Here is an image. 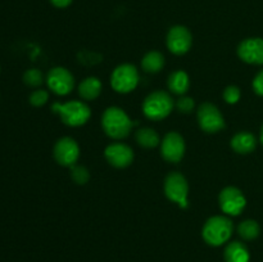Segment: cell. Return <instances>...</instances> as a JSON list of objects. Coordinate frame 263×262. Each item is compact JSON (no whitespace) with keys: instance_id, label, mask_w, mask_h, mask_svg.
Returning <instances> with one entry per match:
<instances>
[{"instance_id":"1","label":"cell","mask_w":263,"mask_h":262,"mask_svg":"<svg viewBox=\"0 0 263 262\" xmlns=\"http://www.w3.org/2000/svg\"><path fill=\"white\" fill-rule=\"evenodd\" d=\"M102 126L109 138L121 140L130 135L134 123L122 108L109 107L103 113Z\"/></svg>"},{"instance_id":"2","label":"cell","mask_w":263,"mask_h":262,"mask_svg":"<svg viewBox=\"0 0 263 262\" xmlns=\"http://www.w3.org/2000/svg\"><path fill=\"white\" fill-rule=\"evenodd\" d=\"M234 231L233 221L226 216H213L204 223L202 230L205 243L213 247H220L231 238Z\"/></svg>"},{"instance_id":"3","label":"cell","mask_w":263,"mask_h":262,"mask_svg":"<svg viewBox=\"0 0 263 262\" xmlns=\"http://www.w3.org/2000/svg\"><path fill=\"white\" fill-rule=\"evenodd\" d=\"M53 110L61 116L63 123L71 127H79V126L85 125L89 121L91 116V110L80 100H71L61 104V103H54Z\"/></svg>"},{"instance_id":"4","label":"cell","mask_w":263,"mask_h":262,"mask_svg":"<svg viewBox=\"0 0 263 262\" xmlns=\"http://www.w3.org/2000/svg\"><path fill=\"white\" fill-rule=\"evenodd\" d=\"M174 109V100L166 91H154L145 98L143 112L149 120L161 121L170 116Z\"/></svg>"},{"instance_id":"5","label":"cell","mask_w":263,"mask_h":262,"mask_svg":"<svg viewBox=\"0 0 263 262\" xmlns=\"http://www.w3.org/2000/svg\"><path fill=\"white\" fill-rule=\"evenodd\" d=\"M164 194L171 202L177 203L181 208H186L189 205V185L184 175L180 172H171L167 175L164 180Z\"/></svg>"},{"instance_id":"6","label":"cell","mask_w":263,"mask_h":262,"mask_svg":"<svg viewBox=\"0 0 263 262\" xmlns=\"http://www.w3.org/2000/svg\"><path fill=\"white\" fill-rule=\"evenodd\" d=\"M139 84V72L133 64H121L110 76V85L120 94H127L136 89Z\"/></svg>"},{"instance_id":"7","label":"cell","mask_w":263,"mask_h":262,"mask_svg":"<svg viewBox=\"0 0 263 262\" xmlns=\"http://www.w3.org/2000/svg\"><path fill=\"white\" fill-rule=\"evenodd\" d=\"M198 122L200 128L208 134L218 133L225 127V120L215 104L204 103L198 109Z\"/></svg>"},{"instance_id":"8","label":"cell","mask_w":263,"mask_h":262,"mask_svg":"<svg viewBox=\"0 0 263 262\" xmlns=\"http://www.w3.org/2000/svg\"><path fill=\"white\" fill-rule=\"evenodd\" d=\"M218 200L222 212L229 216H239L247 205L243 192L235 186H228L221 190Z\"/></svg>"},{"instance_id":"9","label":"cell","mask_w":263,"mask_h":262,"mask_svg":"<svg viewBox=\"0 0 263 262\" xmlns=\"http://www.w3.org/2000/svg\"><path fill=\"white\" fill-rule=\"evenodd\" d=\"M49 89L57 95H67L73 90V74L64 67H54L46 76Z\"/></svg>"},{"instance_id":"10","label":"cell","mask_w":263,"mask_h":262,"mask_svg":"<svg viewBox=\"0 0 263 262\" xmlns=\"http://www.w3.org/2000/svg\"><path fill=\"white\" fill-rule=\"evenodd\" d=\"M193 36L185 26H174L167 33V48L176 55H184L190 50Z\"/></svg>"},{"instance_id":"11","label":"cell","mask_w":263,"mask_h":262,"mask_svg":"<svg viewBox=\"0 0 263 262\" xmlns=\"http://www.w3.org/2000/svg\"><path fill=\"white\" fill-rule=\"evenodd\" d=\"M80 157V146L72 138H62L54 145V158L59 164L66 167L74 166Z\"/></svg>"},{"instance_id":"12","label":"cell","mask_w":263,"mask_h":262,"mask_svg":"<svg viewBox=\"0 0 263 262\" xmlns=\"http://www.w3.org/2000/svg\"><path fill=\"white\" fill-rule=\"evenodd\" d=\"M161 153L167 162H180L185 154L184 138L175 131L168 133L161 141Z\"/></svg>"},{"instance_id":"13","label":"cell","mask_w":263,"mask_h":262,"mask_svg":"<svg viewBox=\"0 0 263 262\" xmlns=\"http://www.w3.org/2000/svg\"><path fill=\"white\" fill-rule=\"evenodd\" d=\"M238 55L243 62L249 64H263V39L248 38L238 46Z\"/></svg>"},{"instance_id":"14","label":"cell","mask_w":263,"mask_h":262,"mask_svg":"<svg viewBox=\"0 0 263 262\" xmlns=\"http://www.w3.org/2000/svg\"><path fill=\"white\" fill-rule=\"evenodd\" d=\"M105 159L108 163L117 169H125L134 161V152L128 145L123 143H113L105 148Z\"/></svg>"},{"instance_id":"15","label":"cell","mask_w":263,"mask_h":262,"mask_svg":"<svg viewBox=\"0 0 263 262\" xmlns=\"http://www.w3.org/2000/svg\"><path fill=\"white\" fill-rule=\"evenodd\" d=\"M231 148L239 154H249L256 149L257 139L253 134L248 131H240L231 139Z\"/></svg>"},{"instance_id":"16","label":"cell","mask_w":263,"mask_h":262,"mask_svg":"<svg viewBox=\"0 0 263 262\" xmlns=\"http://www.w3.org/2000/svg\"><path fill=\"white\" fill-rule=\"evenodd\" d=\"M225 262H249L251 254L248 248L241 241H231L223 252Z\"/></svg>"},{"instance_id":"17","label":"cell","mask_w":263,"mask_h":262,"mask_svg":"<svg viewBox=\"0 0 263 262\" xmlns=\"http://www.w3.org/2000/svg\"><path fill=\"white\" fill-rule=\"evenodd\" d=\"M102 92V82L98 77H86L79 85V94L85 100H94Z\"/></svg>"},{"instance_id":"18","label":"cell","mask_w":263,"mask_h":262,"mask_svg":"<svg viewBox=\"0 0 263 262\" xmlns=\"http://www.w3.org/2000/svg\"><path fill=\"white\" fill-rule=\"evenodd\" d=\"M190 80L185 71H175L168 77V89L176 95H184L189 90Z\"/></svg>"},{"instance_id":"19","label":"cell","mask_w":263,"mask_h":262,"mask_svg":"<svg viewBox=\"0 0 263 262\" xmlns=\"http://www.w3.org/2000/svg\"><path fill=\"white\" fill-rule=\"evenodd\" d=\"M164 66V57L159 51H149L141 61V67L148 73H157Z\"/></svg>"},{"instance_id":"20","label":"cell","mask_w":263,"mask_h":262,"mask_svg":"<svg viewBox=\"0 0 263 262\" xmlns=\"http://www.w3.org/2000/svg\"><path fill=\"white\" fill-rule=\"evenodd\" d=\"M135 138L139 145L146 149L156 148L158 144H161L159 135L151 127H143L140 130H138L135 134Z\"/></svg>"},{"instance_id":"21","label":"cell","mask_w":263,"mask_h":262,"mask_svg":"<svg viewBox=\"0 0 263 262\" xmlns=\"http://www.w3.org/2000/svg\"><path fill=\"white\" fill-rule=\"evenodd\" d=\"M238 233L244 240H254L256 238H258L259 233H261V228H259L257 221L246 220L239 223Z\"/></svg>"},{"instance_id":"22","label":"cell","mask_w":263,"mask_h":262,"mask_svg":"<svg viewBox=\"0 0 263 262\" xmlns=\"http://www.w3.org/2000/svg\"><path fill=\"white\" fill-rule=\"evenodd\" d=\"M23 81H25L26 85H28L31 87L40 86L43 84V73L37 68L27 69L25 72V74H23Z\"/></svg>"},{"instance_id":"23","label":"cell","mask_w":263,"mask_h":262,"mask_svg":"<svg viewBox=\"0 0 263 262\" xmlns=\"http://www.w3.org/2000/svg\"><path fill=\"white\" fill-rule=\"evenodd\" d=\"M71 177L76 184L84 185L89 181L90 179V172L86 167L84 166H72Z\"/></svg>"},{"instance_id":"24","label":"cell","mask_w":263,"mask_h":262,"mask_svg":"<svg viewBox=\"0 0 263 262\" xmlns=\"http://www.w3.org/2000/svg\"><path fill=\"white\" fill-rule=\"evenodd\" d=\"M240 97L241 92L238 86L231 85V86H228L223 90V99H225V102L229 103V104H235V103H238L239 100H240Z\"/></svg>"},{"instance_id":"25","label":"cell","mask_w":263,"mask_h":262,"mask_svg":"<svg viewBox=\"0 0 263 262\" xmlns=\"http://www.w3.org/2000/svg\"><path fill=\"white\" fill-rule=\"evenodd\" d=\"M49 99V94L45 90H35L32 94L30 95V103L33 107H43Z\"/></svg>"},{"instance_id":"26","label":"cell","mask_w":263,"mask_h":262,"mask_svg":"<svg viewBox=\"0 0 263 262\" xmlns=\"http://www.w3.org/2000/svg\"><path fill=\"white\" fill-rule=\"evenodd\" d=\"M177 109L182 113H190L194 109V100L190 97H181L176 103Z\"/></svg>"},{"instance_id":"27","label":"cell","mask_w":263,"mask_h":262,"mask_svg":"<svg viewBox=\"0 0 263 262\" xmlns=\"http://www.w3.org/2000/svg\"><path fill=\"white\" fill-rule=\"evenodd\" d=\"M253 90L257 95L259 97H263V69L259 71L258 73L256 74V77L253 79Z\"/></svg>"},{"instance_id":"28","label":"cell","mask_w":263,"mask_h":262,"mask_svg":"<svg viewBox=\"0 0 263 262\" xmlns=\"http://www.w3.org/2000/svg\"><path fill=\"white\" fill-rule=\"evenodd\" d=\"M73 0H50L51 4L57 8H67L68 5L72 4Z\"/></svg>"},{"instance_id":"29","label":"cell","mask_w":263,"mask_h":262,"mask_svg":"<svg viewBox=\"0 0 263 262\" xmlns=\"http://www.w3.org/2000/svg\"><path fill=\"white\" fill-rule=\"evenodd\" d=\"M259 140H261V144L263 145V125H262V128H261V138H259Z\"/></svg>"}]
</instances>
